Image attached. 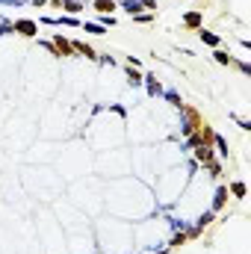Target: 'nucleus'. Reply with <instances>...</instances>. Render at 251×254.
Returning a JSON list of instances; mask_svg holds the SVG:
<instances>
[{
    "label": "nucleus",
    "mask_w": 251,
    "mask_h": 254,
    "mask_svg": "<svg viewBox=\"0 0 251 254\" xmlns=\"http://www.w3.org/2000/svg\"><path fill=\"white\" fill-rule=\"evenodd\" d=\"M204 169H207L213 178H222V160H213V163H207Z\"/></svg>",
    "instance_id": "obj_21"
},
{
    "label": "nucleus",
    "mask_w": 251,
    "mask_h": 254,
    "mask_svg": "<svg viewBox=\"0 0 251 254\" xmlns=\"http://www.w3.org/2000/svg\"><path fill=\"white\" fill-rule=\"evenodd\" d=\"M98 24L110 30V27H116V15H98Z\"/></svg>",
    "instance_id": "obj_22"
},
{
    "label": "nucleus",
    "mask_w": 251,
    "mask_h": 254,
    "mask_svg": "<svg viewBox=\"0 0 251 254\" xmlns=\"http://www.w3.org/2000/svg\"><path fill=\"white\" fill-rule=\"evenodd\" d=\"M234 119H237V125L243 127V130H251V122H246V119H240V116H234Z\"/></svg>",
    "instance_id": "obj_27"
},
{
    "label": "nucleus",
    "mask_w": 251,
    "mask_h": 254,
    "mask_svg": "<svg viewBox=\"0 0 251 254\" xmlns=\"http://www.w3.org/2000/svg\"><path fill=\"white\" fill-rule=\"evenodd\" d=\"M198 36H201V42H204V45H210L213 51H216V48H222V39H219L216 33H210V30H204V27H201V30H198Z\"/></svg>",
    "instance_id": "obj_12"
},
{
    "label": "nucleus",
    "mask_w": 251,
    "mask_h": 254,
    "mask_svg": "<svg viewBox=\"0 0 251 254\" xmlns=\"http://www.w3.org/2000/svg\"><path fill=\"white\" fill-rule=\"evenodd\" d=\"M187 240H189V237H187V231H181V234H175V237L169 240V249H181V246H184Z\"/></svg>",
    "instance_id": "obj_20"
},
{
    "label": "nucleus",
    "mask_w": 251,
    "mask_h": 254,
    "mask_svg": "<svg viewBox=\"0 0 251 254\" xmlns=\"http://www.w3.org/2000/svg\"><path fill=\"white\" fill-rule=\"evenodd\" d=\"M45 24H54V27H83L80 18L74 15H60V18H45Z\"/></svg>",
    "instance_id": "obj_10"
},
{
    "label": "nucleus",
    "mask_w": 251,
    "mask_h": 254,
    "mask_svg": "<svg viewBox=\"0 0 251 254\" xmlns=\"http://www.w3.org/2000/svg\"><path fill=\"white\" fill-rule=\"evenodd\" d=\"M119 6L125 9L127 15H139V12H142V0H122Z\"/></svg>",
    "instance_id": "obj_17"
},
{
    "label": "nucleus",
    "mask_w": 251,
    "mask_h": 254,
    "mask_svg": "<svg viewBox=\"0 0 251 254\" xmlns=\"http://www.w3.org/2000/svg\"><path fill=\"white\" fill-rule=\"evenodd\" d=\"M213 148H216V154H219L222 160H228V154H231V151H228V142H225V136H219V133H216V136H213Z\"/></svg>",
    "instance_id": "obj_15"
},
{
    "label": "nucleus",
    "mask_w": 251,
    "mask_h": 254,
    "mask_svg": "<svg viewBox=\"0 0 251 254\" xmlns=\"http://www.w3.org/2000/svg\"><path fill=\"white\" fill-rule=\"evenodd\" d=\"M92 9H95L98 15H113V12L119 9V3H116V0H92Z\"/></svg>",
    "instance_id": "obj_11"
},
{
    "label": "nucleus",
    "mask_w": 251,
    "mask_h": 254,
    "mask_svg": "<svg viewBox=\"0 0 251 254\" xmlns=\"http://www.w3.org/2000/svg\"><path fill=\"white\" fill-rule=\"evenodd\" d=\"M192 154H195V163H198V166H207V163H213V160H216L213 145H195V148H192Z\"/></svg>",
    "instance_id": "obj_5"
},
{
    "label": "nucleus",
    "mask_w": 251,
    "mask_h": 254,
    "mask_svg": "<svg viewBox=\"0 0 251 254\" xmlns=\"http://www.w3.org/2000/svg\"><path fill=\"white\" fill-rule=\"evenodd\" d=\"M12 27H15V33L24 36V39H36V36H39V24H36L33 18H18V21H12Z\"/></svg>",
    "instance_id": "obj_2"
},
{
    "label": "nucleus",
    "mask_w": 251,
    "mask_h": 254,
    "mask_svg": "<svg viewBox=\"0 0 251 254\" xmlns=\"http://www.w3.org/2000/svg\"><path fill=\"white\" fill-rule=\"evenodd\" d=\"M184 27L187 30H201L204 27V12L201 9H189L187 15H184Z\"/></svg>",
    "instance_id": "obj_7"
},
{
    "label": "nucleus",
    "mask_w": 251,
    "mask_h": 254,
    "mask_svg": "<svg viewBox=\"0 0 251 254\" xmlns=\"http://www.w3.org/2000/svg\"><path fill=\"white\" fill-rule=\"evenodd\" d=\"M142 9H151V12H157V0H142Z\"/></svg>",
    "instance_id": "obj_26"
},
{
    "label": "nucleus",
    "mask_w": 251,
    "mask_h": 254,
    "mask_svg": "<svg viewBox=\"0 0 251 254\" xmlns=\"http://www.w3.org/2000/svg\"><path fill=\"white\" fill-rule=\"evenodd\" d=\"M234 65L240 68V74H246V77L251 74V65H249V63H237V60H234Z\"/></svg>",
    "instance_id": "obj_25"
},
{
    "label": "nucleus",
    "mask_w": 251,
    "mask_h": 254,
    "mask_svg": "<svg viewBox=\"0 0 251 254\" xmlns=\"http://www.w3.org/2000/svg\"><path fill=\"white\" fill-rule=\"evenodd\" d=\"M213 60H216L219 65H234V57H231L228 51H222V48H216V51H213Z\"/></svg>",
    "instance_id": "obj_19"
},
{
    "label": "nucleus",
    "mask_w": 251,
    "mask_h": 254,
    "mask_svg": "<svg viewBox=\"0 0 251 254\" xmlns=\"http://www.w3.org/2000/svg\"><path fill=\"white\" fill-rule=\"evenodd\" d=\"M51 45H54V51H57V57H74V48H71V39L63 36V33H54V39H51Z\"/></svg>",
    "instance_id": "obj_3"
},
{
    "label": "nucleus",
    "mask_w": 251,
    "mask_h": 254,
    "mask_svg": "<svg viewBox=\"0 0 251 254\" xmlns=\"http://www.w3.org/2000/svg\"><path fill=\"white\" fill-rule=\"evenodd\" d=\"M125 74H127V83H130V86H142V77H145V74H139L133 65H125Z\"/></svg>",
    "instance_id": "obj_16"
},
{
    "label": "nucleus",
    "mask_w": 251,
    "mask_h": 254,
    "mask_svg": "<svg viewBox=\"0 0 251 254\" xmlns=\"http://www.w3.org/2000/svg\"><path fill=\"white\" fill-rule=\"evenodd\" d=\"M228 198H231V192H228V187H225V184H219V187H216V192H213V204H210V210H213V213L219 216V213L225 210Z\"/></svg>",
    "instance_id": "obj_4"
},
{
    "label": "nucleus",
    "mask_w": 251,
    "mask_h": 254,
    "mask_svg": "<svg viewBox=\"0 0 251 254\" xmlns=\"http://www.w3.org/2000/svg\"><path fill=\"white\" fill-rule=\"evenodd\" d=\"M181 119H184V122H181V136H192L195 127L204 122V119L198 116V110H195V107H187V104L181 107Z\"/></svg>",
    "instance_id": "obj_1"
},
{
    "label": "nucleus",
    "mask_w": 251,
    "mask_h": 254,
    "mask_svg": "<svg viewBox=\"0 0 251 254\" xmlns=\"http://www.w3.org/2000/svg\"><path fill=\"white\" fill-rule=\"evenodd\" d=\"M163 98H166V101H169L172 107H178V110L184 107V98H181V95H178L175 89H163Z\"/></svg>",
    "instance_id": "obj_18"
},
{
    "label": "nucleus",
    "mask_w": 251,
    "mask_h": 254,
    "mask_svg": "<svg viewBox=\"0 0 251 254\" xmlns=\"http://www.w3.org/2000/svg\"><path fill=\"white\" fill-rule=\"evenodd\" d=\"M51 3H54V6H60L65 15H74V18L83 12V3H80V0H51Z\"/></svg>",
    "instance_id": "obj_9"
},
{
    "label": "nucleus",
    "mask_w": 251,
    "mask_h": 254,
    "mask_svg": "<svg viewBox=\"0 0 251 254\" xmlns=\"http://www.w3.org/2000/svg\"><path fill=\"white\" fill-rule=\"evenodd\" d=\"M9 33H15V27H12V21H6V18H0V36H9Z\"/></svg>",
    "instance_id": "obj_23"
},
{
    "label": "nucleus",
    "mask_w": 251,
    "mask_h": 254,
    "mask_svg": "<svg viewBox=\"0 0 251 254\" xmlns=\"http://www.w3.org/2000/svg\"><path fill=\"white\" fill-rule=\"evenodd\" d=\"M80 30H83V33H92V36H107V27H101L98 21H83Z\"/></svg>",
    "instance_id": "obj_14"
},
{
    "label": "nucleus",
    "mask_w": 251,
    "mask_h": 254,
    "mask_svg": "<svg viewBox=\"0 0 251 254\" xmlns=\"http://www.w3.org/2000/svg\"><path fill=\"white\" fill-rule=\"evenodd\" d=\"M71 48H74V57L80 54V57H86V60H92V63H98V54H95V48H92L89 42H80V39H71Z\"/></svg>",
    "instance_id": "obj_6"
},
{
    "label": "nucleus",
    "mask_w": 251,
    "mask_h": 254,
    "mask_svg": "<svg viewBox=\"0 0 251 254\" xmlns=\"http://www.w3.org/2000/svg\"><path fill=\"white\" fill-rule=\"evenodd\" d=\"M142 86H145V92H148L151 98H163V86H160V80H157L154 74H145V77H142Z\"/></svg>",
    "instance_id": "obj_8"
},
{
    "label": "nucleus",
    "mask_w": 251,
    "mask_h": 254,
    "mask_svg": "<svg viewBox=\"0 0 251 254\" xmlns=\"http://www.w3.org/2000/svg\"><path fill=\"white\" fill-rule=\"evenodd\" d=\"M30 3H33V6H45L48 0H30Z\"/></svg>",
    "instance_id": "obj_28"
},
{
    "label": "nucleus",
    "mask_w": 251,
    "mask_h": 254,
    "mask_svg": "<svg viewBox=\"0 0 251 254\" xmlns=\"http://www.w3.org/2000/svg\"><path fill=\"white\" fill-rule=\"evenodd\" d=\"M139 24H148V21H154V12H139V15H133Z\"/></svg>",
    "instance_id": "obj_24"
},
{
    "label": "nucleus",
    "mask_w": 251,
    "mask_h": 254,
    "mask_svg": "<svg viewBox=\"0 0 251 254\" xmlns=\"http://www.w3.org/2000/svg\"><path fill=\"white\" fill-rule=\"evenodd\" d=\"M228 192H231V198H237V201H243V198L249 195V187H246L243 181H234V184L228 187Z\"/></svg>",
    "instance_id": "obj_13"
}]
</instances>
